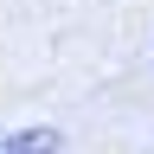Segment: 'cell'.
<instances>
[{
	"instance_id": "6da1fadb",
	"label": "cell",
	"mask_w": 154,
	"mask_h": 154,
	"mask_svg": "<svg viewBox=\"0 0 154 154\" xmlns=\"http://www.w3.org/2000/svg\"><path fill=\"white\" fill-rule=\"evenodd\" d=\"M58 148V135H45V128H38V135H13V141H7V154H51Z\"/></svg>"
}]
</instances>
